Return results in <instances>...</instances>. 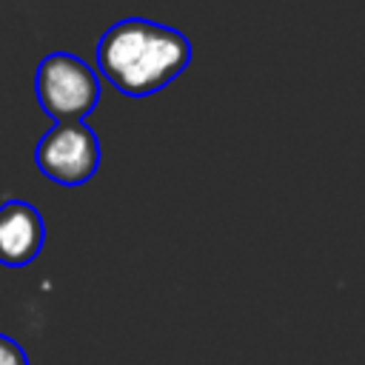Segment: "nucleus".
I'll return each instance as SVG.
<instances>
[{
    "label": "nucleus",
    "instance_id": "4",
    "mask_svg": "<svg viewBox=\"0 0 365 365\" xmlns=\"http://www.w3.org/2000/svg\"><path fill=\"white\" fill-rule=\"evenodd\" d=\"M46 225L40 211L26 200H9L0 205V265L26 268L43 251Z\"/></svg>",
    "mask_w": 365,
    "mask_h": 365
},
{
    "label": "nucleus",
    "instance_id": "1",
    "mask_svg": "<svg viewBox=\"0 0 365 365\" xmlns=\"http://www.w3.org/2000/svg\"><path fill=\"white\" fill-rule=\"evenodd\" d=\"M191 63V43L182 31L125 17L106 29L97 43L100 74L125 97H148L177 80Z\"/></svg>",
    "mask_w": 365,
    "mask_h": 365
},
{
    "label": "nucleus",
    "instance_id": "2",
    "mask_svg": "<svg viewBox=\"0 0 365 365\" xmlns=\"http://www.w3.org/2000/svg\"><path fill=\"white\" fill-rule=\"evenodd\" d=\"M34 91L40 108L54 123L83 120L100 103V77L77 54L51 51L37 66Z\"/></svg>",
    "mask_w": 365,
    "mask_h": 365
},
{
    "label": "nucleus",
    "instance_id": "5",
    "mask_svg": "<svg viewBox=\"0 0 365 365\" xmlns=\"http://www.w3.org/2000/svg\"><path fill=\"white\" fill-rule=\"evenodd\" d=\"M0 365H29V356L20 342L0 334Z\"/></svg>",
    "mask_w": 365,
    "mask_h": 365
},
{
    "label": "nucleus",
    "instance_id": "3",
    "mask_svg": "<svg viewBox=\"0 0 365 365\" xmlns=\"http://www.w3.org/2000/svg\"><path fill=\"white\" fill-rule=\"evenodd\" d=\"M34 163L57 185H83L100 168V140L83 120L54 123L40 137Z\"/></svg>",
    "mask_w": 365,
    "mask_h": 365
}]
</instances>
